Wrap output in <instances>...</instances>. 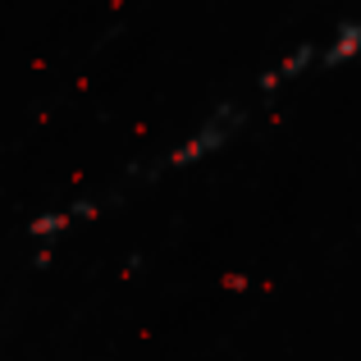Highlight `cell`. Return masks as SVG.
Masks as SVG:
<instances>
[{
  "label": "cell",
  "instance_id": "6da1fadb",
  "mask_svg": "<svg viewBox=\"0 0 361 361\" xmlns=\"http://www.w3.org/2000/svg\"><path fill=\"white\" fill-rule=\"evenodd\" d=\"M357 51H361V18H357V23H348L343 32H334L325 46H311V64H316V69H334V64L353 60Z\"/></svg>",
  "mask_w": 361,
  "mask_h": 361
}]
</instances>
